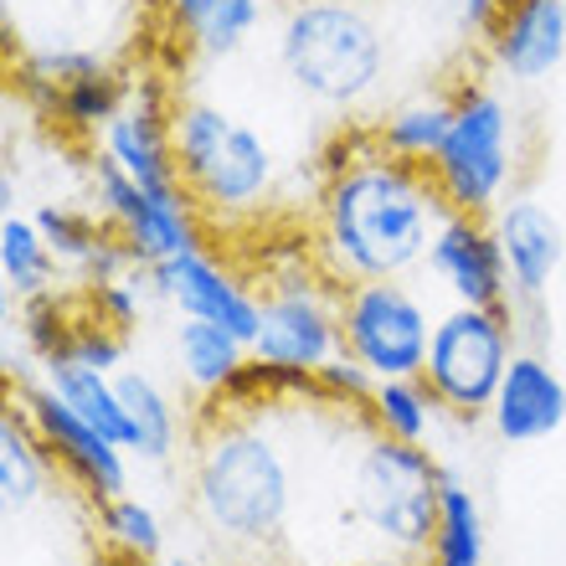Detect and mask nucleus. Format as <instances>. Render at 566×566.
<instances>
[{"label": "nucleus", "mask_w": 566, "mask_h": 566, "mask_svg": "<svg viewBox=\"0 0 566 566\" xmlns=\"http://www.w3.org/2000/svg\"><path fill=\"white\" fill-rule=\"evenodd\" d=\"M319 186L310 207V248L335 283L412 279L443 227L448 201L422 165L376 145L366 124H340L314 155Z\"/></svg>", "instance_id": "f257e3e1"}, {"label": "nucleus", "mask_w": 566, "mask_h": 566, "mask_svg": "<svg viewBox=\"0 0 566 566\" xmlns=\"http://www.w3.org/2000/svg\"><path fill=\"white\" fill-rule=\"evenodd\" d=\"M273 402L196 412L186 448V510L227 552H269L283 541L298 500L289 438L273 422Z\"/></svg>", "instance_id": "f03ea898"}, {"label": "nucleus", "mask_w": 566, "mask_h": 566, "mask_svg": "<svg viewBox=\"0 0 566 566\" xmlns=\"http://www.w3.org/2000/svg\"><path fill=\"white\" fill-rule=\"evenodd\" d=\"M269 42L279 77L314 114L366 124L387 104L391 31L366 0H283Z\"/></svg>", "instance_id": "7ed1b4c3"}, {"label": "nucleus", "mask_w": 566, "mask_h": 566, "mask_svg": "<svg viewBox=\"0 0 566 566\" xmlns=\"http://www.w3.org/2000/svg\"><path fill=\"white\" fill-rule=\"evenodd\" d=\"M176 135V170L180 191L191 196L207 232H248L273 217L279 201H289V160L279 155L253 119L238 108L217 104L211 93H176L170 108Z\"/></svg>", "instance_id": "20e7f679"}, {"label": "nucleus", "mask_w": 566, "mask_h": 566, "mask_svg": "<svg viewBox=\"0 0 566 566\" xmlns=\"http://www.w3.org/2000/svg\"><path fill=\"white\" fill-rule=\"evenodd\" d=\"M448 469L428 443H397L371 432L366 418L356 428V453L345 463V521L371 546L407 556H428L438 505H443Z\"/></svg>", "instance_id": "39448f33"}, {"label": "nucleus", "mask_w": 566, "mask_h": 566, "mask_svg": "<svg viewBox=\"0 0 566 566\" xmlns=\"http://www.w3.org/2000/svg\"><path fill=\"white\" fill-rule=\"evenodd\" d=\"M258 335L253 360L289 391H314V376L340 356V283L314 258L310 238L269 258L258 273Z\"/></svg>", "instance_id": "423d86ee"}, {"label": "nucleus", "mask_w": 566, "mask_h": 566, "mask_svg": "<svg viewBox=\"0 0 566 566\" xmlns=\"http://www.w3.org/2000/svg\"><path fill=\"white\" fill-rule=\"evenodd\" d=\"M448 211L494 217L521 180V108L500 77H453V124L428 165Z\"/></svg>", "instance_id": "0eeeda50"}, {"label": "nucleus", "mask_w": 566, "mask_h": 566, "mask_svg": "<svg viewBox=\"0 0 566 566\" xmlns=\"http://www.w3.org/2000/svg\"><path fill=\"white\" fill-rule=\"evenodd\" d=\"M525 345L510 304H443L432 325L428 366L422 381L438 397L443 418L453 422H484L500 376Z\"/></svg>", "instance_id": "6e6552de"}, {"label": "nucleus", "mask_w": 566, "mask_h": 566, "mask_svg": "<svg viewBox=\"0 0 566 566\" xmlns=\"http://www.w3.org/2000/svg\"><path fill=\"white\" fill-rule=\"evenodd\" d=\"M438 310L418 283L407 279H371L340 283V345L360 360L376 381L391 376H422Z\"/></svg>", "instance_id": "1a4fd4ad"}, {"label": "nucleus", "mask_w": 566, "mask_h": 566, "mask_svg": "<svg viewBox=\"0 0 566 566\" xmlns=\"http://www.w3.org/2000/svg\"><path fill=\"white\" fill-rule=\"evenodd\" d=\"M83 186H88V207L114 227V238L124 242V253L135 258L139 269H160L165 258L211 242L201 211L191 207V196L149 191L98 149H88V160H83Z\"/></svg>", "instance_id": "9d476101"}, {"label": "nucleus", "mask_w": 566, "mask_h": 566, "mask_svg": "<svg viewBox=\"0 0 566 566\" xmlns=\"http://www.w3.org/2000/svg\"><path fill=\"white\" fill-rule=\"evenodd\" d=\"M11 402L27 412V422L42 438L46 459L57 463V479L83 500V505H104L114 494L135 484V459L124 453L108 432H98L88 418H77L42 376H21L11 387Z\"/></svg>", "instance_id": "9b49d317"}, {"label": "nucleus", "mask_w": 566, "mask_h": 566, "mask_svg": "<svg viewBox=\"0 0 566 566\" xmlns=\"http://www.w3.org/2000/svg\"><path fill=\"white\" fill-rule=\"evenodd\" d=\"M490 222H494V238H500V253H505V273H510V314H515L525 345H541L536 335L546 329L541 304H546L552 279L562 273L566 227L556 222L552 207L536 201V196H510Z\"/></svg>", "instance_id": "f8f14e48"}, {"label": "nucleus", "mask_w": 566, "mask_h": 566, "mask_svg": "<svg viewBox=\"0 0 566 566\" xmlns=\"http://www.w3.org/2000/svg\"><path fill=\"white\" fill-rule=\"evenodd\" d=\"M155 273V294H160V310H170V319H211V325L232 329L238 340L253 345L258 335V283L253 273L232 269L222 253L207 248H191V253L165 258Z\"/></svg>", "instance_id": "ddd939ff"}, {"label": "nucleus", "mask_w": 566, "mask_h": 566, "mask_svg": "<svg viewBox=\"0 0 566 566\" xmlns=\"http://www.w3.org/2000/svg\"><path fill=\"white\" fill-rule=\"evenodd\" d=\"M283 0H155V31L180 67H227L273 31Z\"/></svg>", "instance_id": "4468645a"}, {"label": "nucleus", "mask_w": 566, "mask_h": 566, "mask_svg": "<svg viewBox=\"0 0 566 566\" xmlns=\"http://www.w3.org/2000/svg\"><path fill=\"white\" fill-rule=\"evenodd\" d=\"M119 448L139 469L149 474H165L176 459H186L196 432V407L186 402V391L176 381H165L155 366L145 360H129L119 376Z\"/></svg>", "instance_id": "2eb2a0df"}, {"label": "nucleus", "mask_w": 566, "mask_h": 566, "mask_svg": "<svg viewBox=\"0 0 566 566\" xmlns=\"http://www.w3.org/2000/svg\"><path fill=\"white\" fill-rule=\"evenodd\" d=\"M170 108H176V88L160 73H135L129 104L108 119L98 135V155L119 165L124 176H135L149 191H180L176 170V135H170Z\"/></svg>", "instance_id": "dca6fc26"}, {"label": "nucleus", "mask_w": 566, "mask_h": 566, "mask_svg": "<svg viewBox=\"0 0 566 566\" xmlns=\"http://www.w3.org/2000/svg\"><path fill=\"white\" fill-rule=\"evenodd\" d=\"M422 283L448 304H510L505 253L490 217L448 211L422 258Z\"/></svg>", "instance_id": "f3484780"}, {"label": "nucleus", "mask_w": 566, "mask_h": 566, "mask_svg": "<svg viewBox=\"0 0 566 566\" xmlns=\"http://www.w3.org/2000/svg\"><path fill=\"white\" fill-rule=\"evenodd\" d=\"M479 62L510 88L552 83L566 67V0H505Z\"/></svg>", "instance_id": "a211bd4d"}, {"label": "nucleus", "mask_w": 566, "mask_h": 566, "mask_svg": "<svg viewBox=\"0 0 566 566\" xmlns=\"http://www.w3.org/2000/svg\"><path fill=\"white\" fill-rule=\"evenodd\" d=\"M165 366L196 412H217L238 397L242 376L253 366V345L238 340L232 329L211 325V319H170Z\"/></svg>", "instance_id": "6ab92c4d"}, {"label": "nucleus", "mask_w": 566, "mask_h": 566, "mask_svg": "<svg viewBox=\"0 0 566 566\" xmlns=\"http://www.w3.org/2000/svg\"><path fill=\"white\" fill-rule=\"evenodd\" d=\"M484 422H490V432L505 448L546 443V438H556L566 428V381L541 345H521L515 350V360L500 376V391H494Z\"/></svg>", "instance_id": "aec40b11"}, {"label": "nucleus", "mask_w": 566, "mask_h": 566, "mask_svg": "<svg viewBox=\"0 0 566 566\" xmlns=\"http://www.w3.org/2000/svg\"><path fill=\"white\" fill-rule=\"evenodd\" d=\"M31 217H36L46 248L57 258L62 279L73 283V294L114 279V273H124L135 263V258L124 253V242L114 238V227H108L88 201H57V196H52V201H36Z\"/></svg>", "instance_id": "412c9836"}, {"label": "nucleus", "mask_w": 566, "mask_h": 566, "mask_svg": "<svg viewBox=\"0 0 566 566\" xmlns=\"http://www.w3.org/2000/svg\"><path fill=\"white\" fill-rule=\"evenodd\" d=\"M448 124H453V83H438V88H412L402 98H387L376 108V119H366V129L387 155L428 170L448 139Z\"/></svg>", "instance_id": "4be33fe9"}, {"label": "nucleus", "mask_w": 566, "mask_h": 566, "mask_svg": "<svg viewBox=\"0 0 566 566\" xmlns=\"http://www.w3.org/2000/svg\"><path fill=\"white\" fill-rule=\"evenodd\" d=\"M52 484H57V463L46 459L27 412L6 402V412H0V510H6V521L31 515L52 494Z\"/></svg>", "instance_id": "5701e85b"}, {"label": "nucleus", "mask_w": 566, "mask_h": 566, "mask_svg": "<svg viewBox=\"0 0 566 566\" xmlns=\"http://www.w3.org/2000/svg\"><path fill=\"white\" fill-rule=\"evenodd\" d=\"M93 546L98 556L119 566H155L165 552V515L155 510V500L124 490L104 505H93Z\"/></svg>", "instance_id": "b1692460"}, {"label": "nucleus", "mask_w": 566, "mask_h": 566, "mask_svg": "<svg viewBox=\"0 0 566 566\" xmlns=\"http://www.w3.org/2000/svg\"><path fill=\"white\" fill-rule=\"evenodd\" d=\"M0 283H6V298H15V310L57 294L62 269L31 211L6 207V217H0Z\"/></svg>", "instance_id": "393cba45"}, {"label": "nucleus", "mask_w": 566, "mask_h": 566, "mask_svg": "<svg viewBox=\"0 0 566 566\" xmlns=\"http://www.w3.org/2000/svg\"><path fill=\"white\" fill-rule=\"evenodd\" d=\"M428 566H484L490 562V525H484V505L479 494L448 469L443 505H438V525H432V546L422 556Z\"/></svg>", "instance_id": "a878e982"}, {"label": "nucleus", "mask_w": 566, "mask_h": 566, "mask_svg": "<svg viewBox=\"0 0 566 566\" xmlns=\"http://www.w3.org/2000/svg\"><path fill=\"white\" fill-rule=\"evenodd\" d=\"M371 432H387L397 443H432V432L443 422V407L428 391L422 376H391V381H376L371 407L360 412Z\"/></svg>", "instance_id": "bb28decb"}, {"label": "nucleus", "mask_w": 566, "mask_h": 566, "mask_svg": "<svg viewBox=\"0 0 566 566\" xmlns=\"http://www.w3.org/2000/svg\"><path fill=\"white\" fill-rule=\"evenodd\" d=\"M36 376L73 407L77 418H88L93 428L108 432V438L119 443L124 418H119V381H114V376L93 371V366H83V360H73V356H57V350L36 360Z\"/></svg>", "instance_id": "cd10ccee"}, {"label": "nucleus", "mask_w": 566, "mask_h": 566, "mask_svg": "<svg viewBox=\"0 0 566 566\" xmlns=\"http://www.w3.org/2000/svg\"><path fill=\"white\" fill-rule=\"evenodd\" d=\"M77 298H83L104 325L124 329V335H139V325L149 319V310L160 304V294H155V273L139 269V263H129L124 273H114V279H104V283H93V289H77Z\"/></svg>", "instance_id": "c85d7f7f"}, {"label": "nucleus", "mask_w": 566, "mask_h": 566, "mask_svg": "<svg viewBox=\"0 0 566 566\" xmlns=\"http://www.w3.org/2000/svg\"><path fill=\"white\" fill-rule=\"evenodd\" d=\"M371 391H376V376L360 366V360H350L340 350V356L329 360L325 371L314 376V402H325V407H335V412H345V418H360L366 407H371Z\"/></svg>", "instance_id": "c756f323"}, {"label": "nucleus", "mask_w": 566, "mask_h": 566, "mask_svg": "<svg viewBox=\"0 0 566 566\" xmlns=\"http://www.w3.org/2000/svg\"><path fill=\"white\" fill-rule=\"evenodd\" d=\"M422 6H428V15L443 27L448 42L479 52V46H484V36L494 31V15H500V6H505V0H422Z\"/></svg>", "instance_id": "7c9ffc66"}, {"label": "nucleus", "mask_w": 566, "mask_h": 566, "mask_svg": "<svg viewBox=\"0 0 566 566\" xmlns=\"http://www.w3.org/2000/svg\"><path fill=\"white\" fill-rule=\"evenodd\" d=\"M340 566H428L422 556H407V552H387V546H366L360 556H345Z\"/></svg>", "instance_id": "2f4dec72"}, {"label": "nucleus", "mask_w": 566, "mask_h": 566, "mask_svg": "<svg viewBox=\"0 0 566 566\" xmlns=\"http://www.w3.org/2000/svg\"><path fill=\"white\" fill-rule=\"evenodd\" d=\"M155 566H207V562H196V556H180V552H170V556H160Z\"/></svg>", "instance_id": "473e14b6"}, {"label": "nucleus", "mask_w": 566, "mask_h": 566, "mask_svg": "<svg viewBox=\"0 0 566 566\" xmlns=\"http://www.w3.org/2000/svg\"><path fill=\"white\" fill-rule=\"evenodd\" d=\"M88 566H119V562H108V556H93V562Z\"/></svg>", "instance_id": "72a5a7b5"}, {"label": "nucleus", "mask_w": 566, "mask_h": 566, "mask_svg": "<svg viewBox=\"0 0 566 566\" xmlns=\"http://www.w3.org/2000/svg\"><path fill=\"white\" fill-rule=\"evenodd\" d=\"M366 6H371V0H366Z\"/></svg>", "instance_id": "f704fd0d"}]
</instances>
